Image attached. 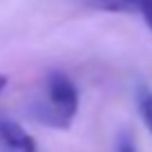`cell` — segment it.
I'll return each mask as SVG.
<instances>
[{
  "label": "cell",
  "mask_w": 152,
  "mask_h": 152,
  "mask_svg": "<svg viewBox=\"0 0 152 152\" xmlns=\"http://www.w3.org/2000/svg\"><path fill=\"white\" fill-rule=\"evenodd\" d=\"M76 2L87 9L110 11V14H132L139 5V0H76Z\"/></svg>",
  "instance_id": "3"
},
{
  "label": "cell",
  "mask_w": 152,
  "mask_h": 152,
  "mask_svg": "<svg viewBox=\"0 0 152 152\" xmlns=\"http://www.w3.org/2000/svg\"><path fill=\"white\" fill-rule=\"evenodd\" d=\"M0 152H38V148L23 125L0 116Z\"/></svg>",
  "instance_id": "2"
},
{
  "label": "cell",
  "mask_w": 152,
  "mask_h": 152,
  "mask_svg": "<svg viewBox=\"0 0 152 152\" xmlns=\"http://www.w3.org/2000/svg\"><path fill=\"white\" fill-rule=\"evenodd\" d=\"M81 96L74 81L65 72H49L43 81V87L29 101V116L38 123L56 130H67L78 112Z\"/></svg>",
  "instance_id": "1"
},
{
  "label": "cell",
  "mask_w": 152,
  "mask_h": 152,
  "mask_svg": "<svg viewBox=\"0 0 152 152\" xmlns=\"http://www.w3.org/2000/svg\"><path fill=\"white\" fill-rule=\"evenodd\" d=\"M116 152H137V145H134V141H132L130 134H121V137H119Z\"/></svg>",
  "instance_id": "6"
},
{
  "label": "cell",
  "mask_w": 152,
  "mask_h": 152,
  "mask_svg": "<svg viewBox=\"0 0 152 152\" xmlns=\"http://www.w3.org/2000/svg\"><path fill=\"white\" fill-rule=\"evenodd\" d=\"M134 101H137V110L143 125L152 134V87L145 85V83H139L137 90H134Z\"/></svg>",
  "instance_id": "4"
},
{
  "label": "cell",
  "mask_w": 152,
  "mask_h": 152,
  "mask_svg": "<svg viewBox=\"0 0 152 152\" xmlns=\"http://www.w3.org/2000/svg\"><path fill=\"white\" fill-rule=\"evenodd\" d=\"M137 11L143 16V20H145V25L150 27L152 31V0H139V5H137Z\"/></svg>",
  "instance_id": "5"
}]
</instances>
